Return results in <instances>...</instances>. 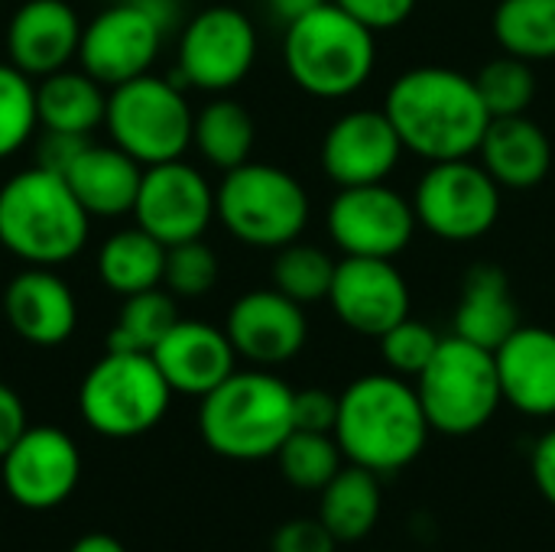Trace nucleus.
Wrapping results in <instances>:
<instances>
[{
  "label": "nucleus",
  "mask_w": 555,
  "mask_h": 552,
  "mask_svg": "<svg viewBox=\"0 0 555 552\" xmlns=\"http://www.w3.org/2000/svg\"><path fill=\"white\" fill-rule=\"evenodd\" d=\"M332 280H335V260L322 247L293 241V244H286V247L276 251V260H273V286L283 296L296 299L299 306L328 299Z\"/></svg>",
  "instance_id": "obj_33"
},
{
  "label": "nucleus",
  "mask_w": 555,
  "mask_h": 552,
  "mask_svg": "<svg viewBox=\"0 0 555 552\" xmlns=\"http://www.w3.org/2000/svg\"><path fill=\"white\" fill-rule=\"evenodd\" d=\"M267 3H270V10H273L283 23H293V20L306 16L309 10L322 7L325 0H267Z\"/></svg>",
  "instance_id": "obj_44"
},
{
  "label": "nucleus",
  "mask_w": 555,
  "mask_h": 552,
  "mask_svg": "<svg viewBox=\"0 0 555 552\" xmlns=\"http://www.w3.org/2000/svg\"><path fill=\"white\" fill-rule=\"evenodd\" d=\"M257 62V29L237 7H205L179 36V78L198 91L237 88Z\"/></svg>",
  "instance_id": "obj_11"
},
{
  "label": "nucleus",
  "mask_w": 555,
  "mask_h": 552,
  "mask_svg": "<svg viewBox=\"0 0 555 552\" xmlns=\"http://www.w3.org/2000/svg\"><path fill=\"white\" fill-rule=\"evenodd\" d=\"M3 316L23 342L55 348L72 338L78 303L72 286L52 267H26L3 290Z\"/></svg>",
  "instance_id": "obj_19"
},
{
  "label": "nucleus",
  "mask_w": 555,
  "mask_h": 552,
  "mask_svg": "<svg viewBox=\"0 0 555 552\" xmlns=\"http://www.w3.org/2000/svg\"><path fill=\"white\" fill-rule=\"evenodd\" d=\"M293 387L270 371H234L198 407L205 446L234 462H260L280 452L293 426Z\"/></svg>",
  "instance_id": "obj_4"
},
{
  "label": "nucleus",
  "mask_w": 555,
  "mask_h": 552,
  "mask_svg": "<svg viewBox=\"0 0 555 552\" xmlns=\"http://www.w3.org/2000/svg\"><path fill=\"white\" fill-rule=\"evenodd\" d=\"M172 400L153 355L143 351H111L98 358L81 387L78 410L81 420L107 439H133L159 426Z\"/></svg>",
  "instance_id": "obj_7"
},
{
  "label": "nucleus",
  "mask_w": 555,
  "mask_h": 552,
  "mask_svg": "<svg viewBox=\"0 0 555 552\" xmlns=\"http://www.w3.org/2000/svg\"><path fill=\"white\" fill-rule=\"evenodd\" d=\"M218 254L202 241H182L166 247V267H163V286L176 299H202L218 283Z\"/></svg>",
  "instance_id": "obj_36"
},
{
  "label": "nucleus",
  "mask_w": 555,
  "mask_h": 552,
  "mask_svg": "<svg viewBox=\"0 0 555 552\" xmlns=\"http://www.w3.org/2000/svg\"><path fill=\"white\" fill-rule=\"evenodd\" d=\"M254 140H257L254 117L234 98H215L195 114L192 143L221 172L244 166L254 153Z\"/></svg>",
  "instance_id": "obj_29"
},
{
  "label": "nucleus",
  "mask_w": 555,
  "mask_h": 552,
  "mask_svg": "<svg viewBox=\"0 0 555 552\" xmlns=\"http://www.w3.org/2000/svg\"><path fill=\"white\" fill-rule=\"evenodd\" d=\"M491 29L507 55L527 62L555 59V0H501Z\"/></svg>",
  "instance_id": "obj_31"
},
{
  "label": "nucleus",
  "mask_w": 555,
  "mask_h": 552,
  "mask_svg": "<svg viewBox=\"0 0 555 552\" xmlns=\"http://www.w3.org/2000/svg\"><path fill=\"white\" fill-rule=\"evenodd\" d=\"M384 111L397 127L403 150L429 163L475 156L491 124L475 78L446 65L403 72L390 85Z\"/></svg>",
  "instance_id": "obj_1"
},
{
  "label": "nucleus",
  "mask_w": 555,
  "mask_h": 552,
  "mask_svg": "<svg viewBox=\"0 0 555 552\" xmlns=\"http://www.w3.org/2000/svg\"><path fill=\"white\" fill-rule=\"evenodd\" d=\"M7 495L29 508H59L81 478V452L75 439L59 426H29L16 446L0 459Z\"/></svg>",
  "instance_id": "obj_16"
},
{
  "label": "nucleus",
  "mask_w": 555,
  "mask_h": 552,
  "mask_svg": "<svg viewBox=\"0 0 555 552\" xmlns=\"http://www.w3.org/2000/svg\"><path fill=\"white\" fill-rule=\"evenodd\" d=\"M176 322H179V306L166 286L130 293L117 309V322L107 335V348L153 355V348L172 332Z\"/></svg>",
  "instance_id": "obj_30"
},
{
  "label": "nucleus",
  "mask_w": 555,
  "mask_h": 552,
  "mask_svg": "<svg viewBox=\"0 0 555 552\" xmlns=\"http://www.w3.org/2000/svg\"><path fill=\"white\" fill-rule=\"evenodd\" d=\"M153 361L159 364L172 394L198 400L237 371V351L228 332L192 319H179L172 325V332L153 348Z\"/></svg>",
  "instance_id": "obj_20"
},
{
  "label": "nucleus",
  "mask_w": 555,
  "mask_h": 552,
  "mask_svg": "<svg viewBox=\"0 0 555 552\" xmlns=\"http://www.w3.org/2000/svg\"><path fill=\"white\" fill-rule=\"evenodd\" d=\"M338 423V397L322 387H306L293 394V426L302 433H332Z\"/></svg>",
  "instance_id": "obj_38"
},
{
  "label": "nucleus",
  "mask_w": 555,
  "mask_h": 552,
  "mask_svg": "<svg viewBox=\"0 0 555 552\" xmlns=\"http://www.w3.org/2000/svg\"><path fill=\"white\" fill-rule=\"evenodd\" d=\"M166 244H159L140 224L114 231L98 251V277L120 299L140 290L163 286Z\"/></svg>",
  "instance_id": "obj_28"
},
{
  "label": "nucleus",
  "mask_w": 555,
  "mask_h": 552,
  "mask_svg": "<svg viewBox=\"0 0 555 552\" xmlns=\"http://www.w3.org/2000/svg\"><path fill=\"white\" fill-rule=\"evenodd\" d=\"M328 238L345 257H400L416 234L413 202L387 182L348 185L328 205Z\"/></svg>",
  "instance_id": "obj_12"
},
{
  "label": "nucleus",
  "mask_w": 555,
  "mask_h": 552,
  "mask_svg": "<svg viewBox=\"0 0 555 552\" xmlns=\"http://www.w3.org/2000/svg\"><path fill=\"white\" fill-rule=\"evenodd\" d=\"M420 394L400 374H364L338 394L335 439L351 465L390 475L413 465L429 442Z\"/></svg>",
  "instance_id": "obj_2"
},
{
  "label": "nucleus",
  "mask_w": 555,
  "mask_h": 552,
  "mask_svg": "<svg viewBox=\"0 0 555 552\" xmlns=\"http://www.w3.org/2000/svg\"><path fill=\"white\" fill-rule=\"evenodd\" d=\"M166 39V26L143 0H120L81 29L78 62L104 88H117L153 68Z\"/></svg>",
  "instance_id": "obj_13"
},
{
  "label": "nucleus",
  "mask_w": 555,
  "mask_h": 552,
  "mask_svg": "<svg viewBox=\"0 0 555 552\" xmlns=\"http://www.w3.org/2000/svg\"><path fill=\"white\" fill-rule=\"evenodd\" d=\"M377 33L325 0L306 16L286 23L283 65L296 88L322 101L351 98L367 85L377 65Z\"/></svg>",
  "instance_id": "obj_5"
},
{
  "label": "nucleus",
  "mask_w": 555,
  "mask_h": 552,
  "mask_svg": "<svg viewBox=\"0 0 555 552\" xmlns=\"http://www.w3.org/2000/svg\"><path fill=\"white\" fill-rule=\"evenodd\" d=\"M384 495L374 472L341 465V472L319 491V521L338 543H361L380 521Z\"/></svg>",
  "instance_id": "obj_27"
},
{
  "label": "nucleus",
  "mask_w": 555,
  "mask_h": 552,
  "mask_svg": "<svg viewBox=\"0 0 555 552\" xmlns=\"http://www.w3.org/2000/svg\"><path fill=\"white\" fill-rule=\"evenodd\" d=\"M39 127L36 85L26 72L0 62V159L13 156Z\"/></svg>",
  "instance_id": "obj_35"
},
{
  "label": "nucleus",
  "mask_w": 555,
  "mask_h": 552,
  "mask_svg": "<svg viewBox=\"0 0 555 552\" xmlns=\"http://www.w3.org/2000/svg\"><path fill=\"white\" fill-rule=\"evenodd\" d=\"M309 192L306 185L270 163L247 159L224 172L215 189V218L247 247L280 251L309 224Z\"/></svg>",
  "instance_id": "obj_6"
},
{
  "label": "nucleus",
  "mask_w": 555,
  "mask_h": 552,
  "mask_svg": "<svg viewBox=\"0 0 555 552\" xmlns=\"http://www.w3.org/2000/svg\"><path fill=\"white\" fill-rule=\"evenodd\" d=\"M133 218L166 247L195 241L215 218V189L185 159L143 166Z\"/></svg>",
  "instance_id": "obj_14"
},
{
  "label": "nucleus",
  "mask_w": 555,
  "mask_h": 552,
  "mask_svg": "<svg viewBox=\"0 0 555 552\" xmlns=\"http://www.w3.org/2000/svg\"><path fill=\"white\" fill-rule=\"evenodd\" d=\"M328 306L345 329L380 338L410 316V283L393 260L345 257L335 264Z\"/></svg>",
  "instance_id": "obj_15"
},
{
  "label": "nucleus",
  "mask_w": 555,
  "mask_h": 552,
  "mask_svg": "<svg viewBox=\"0 0 555 552\" xmlns=\"http://www.w3.org/2000/svg\"><path fill=\"white\" fill-rule=\"evenodd\" d=\"M68 552H127L120 540H114L111 534H85Z\"/></svg>",
  "instance_id": "obj_45"
},
{
  "label": "nucleus",
  "mask_w": 555,
  "mask_h": 552,
  "mask_svg": "<svg viewBox=\"0 0 555 552\" xmlns=\"http://www.w3.org/2000/svg\"><path fill=\"white\" fill-rule=\"evenodd\" d=\"M478 156H481V166L491 172V179L507 192L537 189L553 169L550 133L527 114L491 117L485 140L478 146Z\"/></svg>",
  "instance_id": "obj_23"
},
{
  "label": "nucleus",
  "mask_w": 555,
  "mask_h": 552,
  "mask_svg": "<svg viewBox=\"0 0 555 552\" xmlns=\"http://www.w3.org/2000/svg\"><path fill=\"white\" fill-rule=\"evenodd\" d=\"M416 394L433 433L472 436L485 429L504 403L494 351L459 335L442 338L439 351L416 377Z\"/></svg>",
  "instance_id": "obj_8"
},
{
  "label": "nucleus",
  "mask_w": 555,
  "mask_h": 552,
  "mask_svg": "<svg viewBox=\"0 0 555 552\" xmlns=\"http://www.w3.org/2000/svg\"><path fill=\"white\" fill-rule=\"evenodd\" d=\"M504 189L491 172L468 159L429 163L413 192L416 221L449 244H468L485 238L501 218Z\"/></svg>",
  "instance_id": "obj_10"
},
{
  "label": "nucleus",
  "mask_w": 555,
  "mask_h": 552,
  "mask_svg": "<svg viewBox=\"0 0 555 552\" xmlns=\"http://www.w3.org/2000/svg\"><path fill=\"white\" fill-rule=\"evenodd\" d=\"M88 143H91V137L62 133V130H42L39 140H36V166L65 176Z\"/></svg>",
  "instance_id": "obj_41"
},
{
  "label": "nucleus",
  "mask_w": 555,
  "mask_h": 552,
  "mask_svg": "<svg viewBox=\"0 0 555 552\" xmlns=\"http://www.w3.org/2000/svg\"><path fill=\"white\" fill-rule=\"evenodd\" d=\"M332 3L341 7L358 23H364L371 33L397 29L416 10V0H332Z\"/></svg>",
  "instance_id": "obj_39"
},
{
  "label": "nucleus",
  "mask_w": 555,
  "mask_h": 552,
  "mask_svg": "<svg viewBox=\"0 0 555 552\" xmlns=\"http://www.w3.org/2000/svg\"><path fill=\"white\" fill-rule=\"evenodd\" d=\"M91 215L65 176L29 166L0 185V244L29 267H59L88 244Z\"/></svg>",
  "instance_id": "obj_3"
},
{
  "label": "nucleus",
  "mask_w": 555,
  "mask_h": 552,
  "mask_svg": "<svg viewBox=\"0 0 555 552\" xmlns=\"http://www.w3.org/2000/svg\"><path fill=\"white\" fill-rule=\"evenodd\" d=\"M273 552H335L338 540L332 530L315 517V521H289L273 534Z\"/></svg>",
  "instance_id": "obj_40"
},
{
  "label": "nucleus",
  "mask_w": 555,
  "mask_h": 552,
  "mask_svg": "<svg viewBox=\"0 0 555 552\" xmlns=\"http://www.w3.org/2000/svg\"><path fill=\"white\" fill-rule=\"evenodd\" d=\"M143 179V163L124 153L117 143H88L81 156L65 172L68 189L91 218H124L133 211Z\"/></svg>",
  "instance_id": "obj_24"
},
{
  "label": "nucleus",
  "mask_w": 555,
  "mask_h": 552,
  "mask_svg": "<svg viewBox=\"0 0 555 552\" xmlns=\"http://www.w3.org/2000/svg\"><path fill=\"white\" fill-rule=\"evenodd\" d=\"M341 446L332 433H302L293 429L276 452L283 478L296 491H322L341 472Z\"/></svg>",
  "instance_id": "obj_32"
},
{
  "label": "nucleus",
  "mask_w": 555,
  "mask_h": 552,
  "mask_svg": "<svg viewBox=\"0 0 555 552\" xmlns=\"http://www.w3.org/2000/svg\"><path fill=\"white\" fill-rule=\"evenodd\" d=\"M478 94L491 117H517L527 114L537 98V72L533 62L517 55H498L475 75Z\"/></svg>",
  "instance_id": "obj_34"
},
{
  "label": "nucleus",
  "mask_w": 555,
  "mask_h": 552,
  "mask_svg": "<svg viewBox=\"0 0 555 552\" xmlns=\"http://www.w3.org/2000/svg\"><path fill=\"white\" fill-rule=\"evenodd\" d=\"M520 329V312L511 293V280L494 264H478L468 270L455 309V335L498 351Z\"/></svg>",
  "instance_id": "obj_25"
},
{
  "label": "nucleus",
  "mask_w": 555,
  "mask_h": 552,
  "mask_svg": "<svg viewBox=\"0 0 555 552\" xmlns=\"http://www.w3.org/2000/svg\"><path fill=\"white\" fill-rule=\"evenodd\" d=\"M403 153L387 111H348L322 140V169L338 189L371 185L387 182Z\"/></svg>",
  "instance_id": "obj_18"
},
{
  "label": "nucleus",
  "mask_w": 555,
  "mask_h": 552,
  "mask_svg": "<svg viewBox=\"0 0 555 552\" xmlns=\"http://www.w3.org/2000/svg\"><path fill=\"white\" fill-rule=\"evenodd\" d=\"M29 429L26 407L20 394L7 384H0V459L16 446V439Z\"/></svg>",
  "instance_id": "obj_42"
},
{
  "label": "nucleus",
  "mask_w": 555,
  "mask_h": 552,
  "mask_svg": "<svg viewBox=\"0 0 555 552\" xmlns=\"http://www.w3.org/2000/svg\"><path fill=\"white\" fill-rule=\"evenodd\" d=\"M224 332L237 358L257 368H276L293 361L309 342V322L296 299L273 290H250L228 309Z\"/></svg>",
  "instance_id": "obj_17"
},
{
  "label": "nucleus",
  "mask_w": 555,
  "mask_h": 552,
  "mask_svg": "<svg viewBox=\"0 0 555 552\" xmlns=\"http://www.w3.org/2000/svg\"><path fill=\"white\" fill-rule=\"evenodd\" d=\"M530 472H533V482H537L540 495L555 508V429L540 436V442L533 446Z\"/></svg>",
  "instance_id": "obj_43"
},
{
  "label": "nucleus",
  "mask_w": 555,
  "mask_h": 552,
  "mask_svg": "<svg viewBox=\"0 0 555 552\" xmlns=\"http://www.w3.org/2000/svg\"><path fill=\"white\" fill-rule=\"evenodd\" d=\"M85 23L65 0H26L7 26L10 65L29 78H46L78 55Z\"/></svg>",
  "instance_id": "obj_21"
},
{
  "label": "nucleus",
  "mask_w": 555,
  "mask_h": 552,
  "mask_svg": "<svg viewBox=\"0 0 555 552\" xmlns=\"http://www.w3.org/2000/svg\"><path fill=\"white\" fill-rule=\"evenodd\" d=\"M498 377L504 403L524 416H555V332L520 325L498 351Z\"/></svg>",
  "instance_id": "obj_22"
},
{
  "label": "nucleus",
  "mask_w": 555,
  "mask_h": 552,
  "mask_svg": "<svg viewBox=\"0 0 555 552\" xmlns=\"http://www.w3.org/2000/svg\"><path fill=\"white\" fill-rule=\"evenodd\" d=\"M36 114L42 130L91 137L107 114V91L85 68H59L36 85Z\"/></svg>",
  "instance_id": "obj_26"
},
{
  "label": "nucleus",
  "mask_w": 555,
  "mask_h": 552,
  "mask_svg": "<svg viewBox=\"0 0 555 552\" xmlns=\"http://www.w3.org/2000/svg\"><path fill=\"white\" fill-rule=\"evenodd\" d=\"M377 342H380L384 364L400 377H420L442 345V338L436 335L433 325L416 322L410 316L403 322H397L390 332H384Z\"/></svg>",
  "instance_id": "obj_37"
},
{
  "label": "nucleus",
  "mask_w": 555,
  "mask_h": 552,
  "mask_svg": "<svg viewBox=\"0 0 555 552\" xmlns=\"http://www.w3.org/2000/svg\"><path fill=\"white\" fill-rule=\"evenodd\" d=\"M192 124L195 114L182 94V85L153 72L111 88L107 94L104 127L111 143L143 166L182 159L192 146Z\"/></svg>",
  "instance_id": "obj_9"
}]
</instances>
